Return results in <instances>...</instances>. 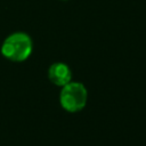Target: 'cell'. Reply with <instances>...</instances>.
Here are the masks:
<instances>
[{
	"instance_id": "obj_2",
	"label": "cell",
	"mask_w": 146,
	"mask_h": 146,
	"mask_svg": "<svg viewBox=\"0 0 146 146\" xmlns=\"http://www.w3.org/2000/svg\"><path fill=\"white\" fill-rule=\"evenodd\" d=\"M88 99V92L86 87L80 82H68L62 87L59 95V103L62 107L70 112L75 113L81 111Z\"/></svg>"
},
{
	"instance_id": "obj_4",
	"label": "cell",
	"mask_w": 146,
	"mask_h": 146,
	"mask_svg": "<svg viewBox=\"0 0 146 146\" xmlns=\"http://www.w3.org/2000/svg\"><path fill=\"white\" fill-rule=\"evenodd\" d=\"M62 1H66V0H62Z\"/></svg>"
},
{
	"instance_id": "obj_3",
	"label": "cell",
	"mask_w": 146,
	"mask_h": 146,
	"mask_svg": "<svg viewBox=\"0 0 146 146\" xmlns=\"http://www.w3.org/2000/svg\"><path fill=\"white\" fill-rule=\"evenodd\" d=\"M48 79L56 86L63 87L71 82L72 72L70 67L64 63H54L48 68Z\"/></svg>"
},
{
	"instance_id": "obj_1",
	"label": "cell",
	"mask_w": 146,
	"mask_h": 146,
	"mask_svg": "<svg viewBox=\"0 0 146 146\" xmlns=\"http://www.w3.org/2000/svg\"><path fill=\"white\" fill-rule=\"evenodd\" d=\"M33 50L31 36L24 32H15L8 35L1 46V54L11 62L26 60Z\"/></svg>"
}]
</instances>
